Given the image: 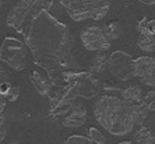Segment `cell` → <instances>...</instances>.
Wrapping results in <instances>:
<instances>
[{
	"instance_id": "1",
	"label": "cell",
	"mask_w": 155,
	"mask_h": 144,
	"mask_svg": "<svg viewBox=\"0 0 155 144\" xmlns=\"http://www.w3.org/2000/svg\"><path fill=\"white\" fill-rule=\"evenodd\" d=\"M25 41L34 63L49 74L70 63L71 38L68 29L45 8L31 25Z\"/></svg>"
},
{
	"instance_id": "2",
	"label": "cell",
	"mask_w": 155,
	"mask_h": 144,
	"mask_svg": "<svg viewBox=\"0 0 155 144\" xmlns=\"http://www.w3.org/2000/svg\"><path fill=\"white\" fill-rule=\"evenodd\" d=\"M97 121L113 136H124L132 131L135 123L134 107L123 98L102 95L94 106Z\"/></svg>"
},
{
	"instance_id": "3",
	"label": "cell",
	"mask_w": 155,
	"mask_h": 144,
	"mask_svg": "<svg viewBox=\"0 0 155 144\" xmlns=\"http://www.w3.org/2000/svg\"><path fill=\"white\" fill-rule=\"evenodd\" d=\"M44 10V0H21L7 16V25L26 37L37 16Z\"/></svg>"
},
{
	"instance_id": "4",
	"label": "cell",
	"mask_w": 155,
	"mask_h": 144,
	"mask_svg": "<svg viewBox=\"0 0 155 144\" xmlns=\"http://www.w3.org/2000/svg\"><path fill=\"white\" fill-rule=\"evenodd\" d=\"M61 4L75 22L101 21L109 12L110 0H61Z\"/></svg>"
},
{
	"instance_id": "5",
	"label": "cell",
	"mask_w": 155,
	"mask_h": 144,
	"mask_svg": "<svg viewBox=\"0 0 155 144\" xmlns=\"http://www.w3.org/2000/svg\"><path fill=\"white\" fill-rule=\"evenodd\" d=\"M0 60L15 71H23L27 64V49L21 40L15 37L4 38L0 46Z\"/></svg>"
},
{
	"instance_id": "6",
	"label": "cell",
	"mask_w": 155,
	"mask_h": 144,
	"mask_svg": "<svg viewBox=\"0 0 155 144\" xmlns=\"http://www.w3.org/2000/svg\"><path fill=\"white\" fill-rule=\"evenodd\" d=\"M107 67L113 76L121 82H127L135 76V60L124 51L113 52L107 60Z\"/></svg>"
},
{
	"instance_id": "7",
	"label": "cell",
	"mask_w": 155,
	"mask_h": 144,
	"mask_svg": "<svg viewBox=\"0 0 155 144\" xmlns=\"http://www.w3.org/2000/svg\"><path fill=\"white\" fill-rule=\"evenodd\" d=\"M82 44L87 51H101L105 52L110 48V38L105 29L99 26H87L80 33Z\"/></svg>"
},
{
	"instance_id": "8",
	"label": "cell",
	"mask_w": 155,
	"mask_h": 144,
	"mask_svg": "<svg viewBox=\"0 0 155 144\" xmlns=\"http://www.w3.org/2000/svg\"><path fill=\"white\" fill-rule=\"evenodd\" d=\"M139 30V40L137 46L144 52H153L155 49V19L148 21L147 18H143L137 23Z\"/></svg>"
},
{
	"instance_id": "9",
	"label": "cell",
	"mask_w": 155,
	"mask_h": 144,
	"mask_svg": "<svg viewBox=\"0 0 155 144\" xmlns=\"http://www.w3.org/2000/svg\"><path fill=\"white\" fill-rule=\"evenodd\" d=\"M135 76L144 84L155 87V57L143 56L135 60Z\"/></svg>"
},
{
	"instance_id": "10",
	"label": "cell",
	"mask_w": 155,
	"mask_h": 144,
	"mask_svg": "<svg viewBox=\"0 0 155 144\" xmlns=\"http://www.w3.org/2000/svg\"><path fill=\"white\" fill-rule=\"evenodd\" d=\"M19 97V87L14 84L12 79L0 67V101L14 102Z\"/></svg>"
},
{
	"instance_id": "11",
	"label": "cell",
	"mask_w": 155,
	"mask_h": 144,
	"mask_svg": "<svg viewBox=\"0 0 155 144\" xmlns=\"http://www.w3.org/2000/svg\"><path fill=\"white\" fill-rule=\"evenodd\" d=\"M86 123V110L82 107H78L75 112H72L67 118L64 120V126L67 128H76L82 126Z\"/></svg>"
},
{
	"instance_id": "12",
	"label": "cell",
	"mask_w": 155,
	"mask_h": 144,
	"mask_svg": "<svg viewBox=\"0 0 155 144\" xmlns=\"http://www.w3.org/2000/svg\"><path fill=\"white\" fill-rule=\"evenodd\" d=\"M121 95H123V99H125L128 103L134 106L142 102V88L137 86H131L129 88L121 91Z\"/></svg>"
},
{
	"instance_id": "13",
	"label": "cell",
	"mask_w": 155,
	"mask_h": 144,
	"mask_svg": "<svg viewBox=\"0 0 155 144\" xmlns=\"http://www.w3.org/2000/svg\"><path fill=\"white\" fill-rule=\"evenodd\" d=\"M31 82H33V84H34V87L37 88V91L41 94V95H46L48 94V91H49V83L46 82L45 79H44L42 76H41L40 74H38L37 71H34L33 72V75H31Z\"/></svg>"
},
{
	"instance_id": "14",
	"label": "cell",
	"mask_w": 155,
	"mask_h": 144,
	"mask_svg": "<svg viewBox=\"0 0 155 144\" xmlns=\"http://www.w3.org/2000/svg\"><path fill=\"white\" fill-rule=\"evenodd\" d=\"M105 31H106V34L109 35L110 40H114V38H118V37H120V31H121L120 23H118V22H116V21L110 22V23L106 26Z\"/></svg>"
},
{
	"instance_id": "15",
	"label": "cell",
	"mask_w": 155,
	"mask_h": 144,
	"mask_svg": "<svg viewBox=\"0 0 155 144\" xmlns=\"http://www.w3.org/2000/svg\"><path fill=\"white\" fill-rule=\"evenodd\" d=\"M90 137H86V136H82V135H72V136L67 137L64 144H91Z\"/></svg>"
},
{
	"instance_id": "16",
	"label": "cell",
	"mask_w": 155,
	"mask_h": 144,
	"mask_svg": "<svg viewBox=\"0 0 155 144\" xmlns=\"http://www.w3.org/2000/svg\"><path fill=\"white\" fill-rule=\"evenodd\" d=\"M88 133H90V139H91V142H94V143H97V144H104V143H105V137H104V135H102L97 128L91 126V128L88 129Z\"/></svg>"
},
{
	"instance_id": "17",
	"label": "cell",
	"mask_w": 155,
	"mask_h": 144,
	"mask_svg": "<svg viewBox=\"0 0 155 144\" xmlns=\"http://www.w3.org/2000/svg\"><path fill=\"white\" fill-rule=\"evenodd\" d=\"M144 105L148 107V110L155 109V90L147 94V97L144 98Z\"/></svg>"
},
{
	"instance_id": "18",
	"label": "cell",
	"mask_w": 155,
	"mask_h": 144,
	"mask_svg": "<svg viewBox=\"0 0 155 144\" xmlns=\"http://www.w3.org/2000/svg\"><path fill=\"white\" fill-rule=\"evenodd\" d=\"M106 64V60H105V56L102 53H99L98 56H97V60H95V64H94V68L95 70L94 71H101L102 68H104V65Z\"/></svg>"
},
{
	"instance_id": "19",
	"label": "cell",
	"mask_w": 155,
	"mask_h": 144,
	"mask_svg": "<svg viewBox=\"0 0 155 144\" xmlns=\"http://www.w3.org/2000/svg\"><path fill=\"white\" fill-rule=\"evenodd\" d=\"M5 133H7V129H5V121L3 114L0 116V143L3 142V139L5 137Z\"/></svg>"
},
{
	"instance_id": "20",
	"label": "cell",
	"mask_w": 155,
	"mask_h": 144,
	"mask_svg": "<svg viewBox=\"0 0 155 144\" xmlns=\"http://www.w3.org/2000/svg\"><path fill=\"white\" fill-rule=\"evenodd\" d=\"M140 3H143V4H146V5H153L155 4V0H139Z\"/></svg>"
},
{
	"instance_id": "21",
	"label": "cell",
	"mask_w": 155,
	"mask_h": 144,
	"mask_svg": "<svg viewBox=\"0 0 155 144\" xmlns=\"http://www.w3.org/2000/svg\"><path fill=\"white\" fill-rule=\"evenodd\" d=\"M4 106H5V102H4V101H0V116L3 114V110H4Z\"/></svg>"
},
{
	"instance_id": "22",
	"label": "cell",
	"mask_w": 155,
	"mask_h": 144,
	"mask_svg": "<svg viewBox=\"0 0 155 144\" xmlns=\"http://www.w3.org/2000/svg\"><path fill=\"white\" fill-rule=\"evenodd\" d=\"M120 144H134L132 142H123V143H120Z\"/></svg>"
},
{
	"instance_id": "23",
	"label": "cell",
	"mask_w": 155,
	"mask_h": 144,
	"mask_svg": "<svg viewBox=\"0 0 155 144\" xmlns=\"http://www.w3.org/2000/svg\"><path fill=\"white\" fill-rule=\"evenodd\" d=\"M0 10H2V0H0Z\"/></svg>"
},
{
	"instance_id": "24",
	"label": "cell",
	"mask_w": 155,
	"mask_h": 144,
	"mask_svg": "<svg viewBox=\"0 0 155 144\" xmlns=\"http://www.w3.org/2000/svg\"><path fill=\"white\" fill-rule=\"evenodd\" d=\"M11 144H19V143H16V142H14V143H11Z\"/></svg>"
}]
</instances>
